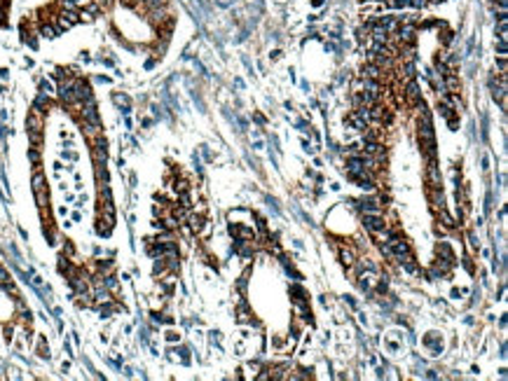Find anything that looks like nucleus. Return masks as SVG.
<instances>
[{
  "label": "nucleus",
  "instance_id": "393cba45",
  "mask_svg": "<svg viewBox=\"0 0 508 381\" xmlns=\"http://www.w3.org/2000/svg\"><path fill=\"white\" fill-rule=\"evenodd\" d=\"M96 178H99V182H108V169H105V164H96Z\"/></svg>",
  "mask_w": 508,
  "mask_h": 381
},
{
  "label": "nucleus",
  "instance_id": "4468645a",
  "mask_svg": "<svg viewBox=\"0 0 508 381\" xmlns=\"http://www.w3.org/2000/svg\"><path fill=\"white\" fill-rule=\"evenodd\" d=\"M50 94H40L38 99L33 101V110H38L40 115H45V112H50Z\"/></svg>",
  "mask_w": 508,
  "mask_h": 381
},
{
  "label": "nucleus",
  "instance_id": "dca6fc26",
  "mask_svg": "<svg viewBox=\"0 0 508 381\" xmlns=\"http://www.w3.org/2000/svg\"><path fill=\"white\" fill-rule=\"evenodd\" d=\"M31 185H33V192H42V189H47V182H45V176L40 173V169H33Z\"/></svg>",
  "mask_w": 508,
  "mask_h": 381
},
{
  "label": "nucleus",
  "instance_id": "473e14b6",
  "mask_svg": "<svg viewBox=\"0 0 508 381\" xmlns=\"http://www.w3.org/2000/svg\"><path fill=\"white\" fill-rule=\"evenodd\" d=\"M96 267H99V271H108L113 267V262L111 260H99L96 262Z\"/></svg>",
  "mask_w": 508,
  "mask_h": 381
},
{
  "label": "nucleus",
  "instance_id": "39448f33",
  "mask_svg": "<svg viewBox=\"0 0 508 381\" xmlns=\"http://www.w3.org/2000/svg\"><path fill=\"white\" fill-rule=\"evenodd\" d=\"M403 101L408 105H414V103H419L422 101V91H419V84H417V80H408L405 82V89H403Z\"/></svg>",
  "mask_w": 508,
  "mask_h": 381
},
{
  "label": "nucleus",
  "instance_id": "a878e982",
  "mask_svg": "<svg viewBox=\"0 0 508 381\" xmlns=\"http://www.w3.org/2000/svg\"><path fill=\"white\" fill-rule=\"evenodd\" d=\"M59 271H61V274H71V271H73L68 257H59Z\"/></svg>",
  "mask_w": 508,
  "mask_h": 381
},
{
  "label": "nucleus",
  "instance_id": "5701e85b",
  "mask_svg": "<svg viewBox=\"0 0 508 381\" xmlns=\"http://www.w3.org/2000/svg\"><path fill=\"white\" fill-rule=\"evenodd\" d=\"M28 159H31L33 169H38V166H40V150L35 148V145H33V148H31V150H28Z\"/></svg>",
  "mask_w": 508,
  "mask_h": 381
},
{
  "label": "nucleus",
  "instance_id": "aec40b11",
  "mask_svg": "<svg viewBox=\"0 0 508 381\" xmlns=\"http://www.w3.org/2000/svg\"><path fill=\"white\" fill-rule=\"evenodd\" d=\"M35 201H38V208L50 206V194H47V189H42V192H35Z\"/></svg>",
  "mask_w": 508,
  "mask_h": 381
},
{
  "label": "nucleus",
  "instance_id": "2eb2a0df",
  "mask_svg": "<svg viewBox=\"0 0 508 381\" xmlns=\"http://www.w3.org/2000/svg\"><path fill=\"white\" fill-rule=\"evenodd\" d=\"M438 255H440L443 260H448V262H457V257H454V253H452V248H450V243L448 241H440L438 243Z\"/></svg>",
  "mask_w": 508,
  "mask_h": 381
},
{
  "label": "nucleus",
  "instance_id": "7ed1b4c3",
  "mask_svg": "<svg viewBox=\"0 0 508 381\" xmlns=\"http://www.w3.org/2000/svg\"><path fill=\"white\" fill-rule=\"evenodd\" d=\"M389 75H391V70H384V68H380L377 63H363V68H361L359 73V78H370V80H387Z\"/></svg>",
  "mask_w": 508,
  "mask_h": 381
},
{
  "label": "nucleus",
  "instance_id": "bb28decb",
  "mask_svg": "<svg viewBox=\"0 0 508 381\" xmlns=\"http://www.w3.org/2000/svg\"><path fill=\"white\" fill-rule=\"evenodd\" d=\"M0 285H3V290H5L7 295H14V297H19V290H17V285H14V283H12V281L0 283Z\"/></svg>",
  "mask_w": 508,
  "mask_h": 381
},
{
  "label": "nucleus",
  "instance_id": "9b49d317",
  "mask_svg": "<svg viewBox=\"0 0 508 381\" xmlns=\"http://www.w3.org/2000/svg\"><path fill=\"white\" fill-rule=\"evenodd\" d=\"M429 199H431V208L433 210L445 208V194H443V187H436V189L429 187Z\"/></svg>",
  "mask_w": 508,
  "mask_h": 381
},
{
  "label": "nucleus",
  "instance_id": "f03ea898",
  "mask_svg": "<svg viewBox=\"0 0 508 381\" xmlns=\"http://www.w3.org/2000/svg\"><path fill=\"white\" fill-rule=\"evenodd\" d=\"M426 185L431 189L443 187V176H440V166H438V159H429L426 161Z\"/></svg>",
  "mask_w": 508,
  "mask_h": 381
},
{
  "label": "nucleus",
  "instance_id": "423d86ee",
  "mask_svg": "<svg viewBox=\"0 0 508 381\" xmlns=\"http://www.w3.org/2000/svg\"><path fill=\"white\" fill-rule=\"evenodd\" d=\"M73 96H75V101L78 103H82V101H87V99H92V87H89L84 80H80V78H75L73 80Z\"/></svg>",
  "mask_w": 508,
  "mask_h": 381
},
{
  "label": "nucleus",
  "instance_id": "1a4fd4ad",
  "mask_svg": "<svg viewBox=\"0 0 508 381\" xmlns=\"http://www.w3.org/2000/svg\"><path fill=\"white\" fill-rule=\"evenodd\" d=\"M359 208L363 210V213H382V204H380V199H375V197H363V199L359 201Z\"/></svg>",
  "mask_w": 508,
  "mask_h": 381
},
{
  "label": "nucleus",
  "instance_id": "37998d69",
  "mask_svg": "<svg viewBox=\"0 0 508 381\" xmlns=\"http://www.w3.org/2000/svg\"><path fill=\"white\" fill-rule=\"evenodd\" d=\"M443 0H426V5H440Z\"/></svg>",
  "mask_w": 508,
  "mask_h": 381
},
{
  "label": "nucleus",
  "instance_id": "f257e3e1",
  "mask_svg": "<svg viewBox=\"0 0 508 381\" xmlns=\"http://www.w3.org/2000/svg\"><path fill=\"white\" fill-rule=\"evenodd\" d=\"M363 227L370 234H380V232L387 229V218L382 216V213H365L363 216Z\"/></svg>",
  "mask_w": 508,
  "mask_h": 381
},
{
  "label": "nucleus",
  "instance_id": "e433bc0d",
  "mask_svg": "<svg viewBox=\"0 0 508 381\" xmlns=\"http://www.w3.org/2000/svg\"><path fill=\"white\" fill-rule=\"evenodd\" d=\"M63 253H66V255H73V253H75V248H73V243H63Z\"/></svg>",
  "mask_w": 508,
  "mask_h": 381
},
{
  "label": "nucleus",
  "instance_id": "58836bf2",
  "mask_svg": "<svg viewBox=\"0 0 508 381\" xmlns=\"http://www.w3.org/2000/svg\"><path fill=\"white\" fill-rule=\"evenodd\" d=\"M166 342H178V335L176 332H166Z\"/></svg>",
  "mask_w": 508,
  "mask_h": 381
},
{
  "label": "nucleus",
  "instance_id": "6e6552de",
  "mask_svg": "<svg viewBox=\"0 0 508 381\" xmlns=\"http://www.w3.org/2000/svg\"><path fill=\"white\" fill-rule=\"evenodd\" d=\"M42 127H45L42 115H40L38 110L28 112V117H26V131L28 133H42Z\"/></svg>",
  "mask_w": 508,
  "mask_h": 381
},
{
  "label": "nucleus",
  "instance_id": "6ab92c4d",
  "mask_svg": "<svg viewBox=\"0 0 508 381\" xmlns=\"http://www.w3.org/2000/svg\"><path fill=\"white\" fill-rule=\"evenodd\" d=\"M35 351H38L40 358H50V348H47V342L45 337H38V344H35Z\"/></svg>",
  "mask_w": 508,
  "mask_h": 381
},
{
  "label": "nucleus",
  "instance_id": "20e7f679",
  "mask_svg": "<svg viewBox=\"0 0 508 381\" xmlns=\"http://www.w3.org/2000/svg\"><path fill=\"white\" fill-rule=\"evenodd\" d=\"M391 248H393V257H396V262H405L412 257V248H410V243L405 241L403 236L396 239V241L391 243Z\"/></svg>",
  "mask_w": 508,
  "mask_h": 381
},
{
  "label": "nucleus",
  "instance_id": "ddd939ff",
  "mask_svg": "<svg viewBox=\"0 0 508 381\" xmlns=\"http://www.w3.org/2000/svg\"><path fill=\"white\" fill-rule=\"evenodd\" d=\"M80 122H82V131L89 140L101 136V124H96V122H84V120H80Z\"/></svg>",
  "mask_w": 508,
  "mask_h": 381
},
{
  "label": "nucleus",
  "instance_id": "4be33fe9",
  "mask_svg": "<svg viewBox=\"0 0 508 381\" xmlns=\"http://www.w3.org/2000/svg\"><path fill=\"white\" fill-rule=\"evenodd\" d=\"M101 281H103V285L108 288L111 293H113V290H117V278L113 276V274H105V276H101Z\"/></svg>",
  "mask_w": 508,
  "mask_h": 381
},
{
  "label": "nucleus",
  "instance_id": "412c9836",
  "mask_svg": "<svg viewBox=\"0 0 508 381\" xmlns=\"http://www.w3.org/2000/svg\"><path fill=\"white\" fill-rule=\"evenodd\" d=\"M178 206H183V208H190V206H192L190 189H188V192H178Z\"/></svg>",
  "mask_w": 508,
  "mask_h": 381
},
{
  "label": "nucleus",
  "instance_id": "a211bd4d",
  "mask_svg": "<svg viewBox=\"0 0 508 381\" xmlns=\"http://www.w3.org/2000/svg\"><path fill=\"white\" fill-rule=\"evenodd\" d=\"M436 213H438V218H440V222H443V227H445V229H454V227H457V220H454V218L450 216L445 208L436 210Z\"/></svg>",
  "mask_w": 508,
  "mask_h": 381
},
{
  "label": "nucleus",
  "instance_id": "4c0bfd02",
  "mask_svg": "<svg viewBox=\"0 0 508 381\" xmlns=\"http://www.w3.org/2000/svg\"><path fill=\"white\" fill-rule=\"evenodd\" d=\"M258 229H260V232H262V234L267 232V222L262 220V218H258Z\"/></svg>",
  "mask_w": 508,
  "mask_h": 381
},
{
  "label": "nucleus",
  "instance_id": "9d476101",
  "mask_svg": "<svg viewBox=\"0 0 508 381\" xmlns=\"http://www.w3.org/2000/svg\"><path fill=\"white\" fill-rule=\"evenodd\" d=\"M113 225H115V216H105V213H99V222H96V229H99V234H103V236H108L113 229Z\"/></svg>",
  "mask_w": 508,
  "mask_h": 381
},
{
  "label": "nucleus",
  "instance_id": "ea45409f",
  "mask_svg": "<svg viewBox=\"0 0 508 381\" xmlns=\"http://www.w3.org/2000/svg\"><path fill=\"white\" fill-rule=\"evenodd\" d=\"M469 246H471V248H478V241H475L473 234H469Z\"/></svg>",
  "mask_w": 508,
  "mask_h": 381
},
{
  "label": "nucleus",
  "instance_id": "c9c22d12",
  "mask_svg": "<svg viewBox=\"0 0 508 381\" xmlns=\"http://www.w3.org/2000/svg\"><path fill=\"white\" fill-rule=\"evenodd\" d=\"M410 7H414V10H422V7H426V0H410Z\"/></svg>",
  "mask_w": 508,
  "mask_h": 381
},
{
  "label": "nucleus",
  "instance_id": "f704fd0d",
  "mask_svg": "<svg viewBox=\"0 0 508 381\" xmlns=\"http://www.w3.org/2000/svg\"><path fill=\"white\" fill-rule=\"evenodd\" d=\"M113 101H115L117 105H127L129 103V99H127V96H122V94H115V96H113Z\"/></svg>",
  "mask_w": 508,
  "mask_h": 381
},
{
  "label": "nucleus",
  "instance_id": "b1692460",
  "mask_svg": "<svg viewBox=\"0 0 508 381\" xmlns=\"http://www.w3.org/2000/svg\"><path fill=\"white\" fill-rule=\"evenodd\" d=\"M171 185H173V192H188V189H190V182L188 180H185V178H183V180H176V182H171Z\"/></svg>",
  "mask_w": 508,
  "mask_h": 381
},
{
  "label": "nucleus",
  "instance_id": "72a5a7b5",
  "mask_svg": "<svg viewBox=\"0 0 508 381\" xmlns=\"http://www.w3.org/2000/svg\"><path fill=\"white\" fill-rule=\"evenodd\" d=\"M497 52H499V56H506V40H499L497 42Z\"/></svg>",
  "mask_w": 508,
  "mask_h": 381
},
{
  "label": "nucleus",
  "instance_id": "a19ab883",
  "mask_svg": "<svg viewBox=\"0 0 508 381\" xmlns=\"http://www.w3.org/2000/svg\"><path fill=\"white\" fill-rule=\"evenodd\" d=\"M5 339H7V342H12V327L10 325L5 327Z\"/></svg>",
  "mask_w": 508,
  "mask_h": 381
},
{
  "label": "nucleus",
  "instance_id": "79ce46f5",
  "mask_svg": "<svg viewBox=\"0 0 508 381\" xmlns=\"http://www.w3.org/2000/svg\"><path fill=\"white\" fill-rule=\"evenodd\" d=\"M464 265H466V269H469V271H473V262H471L469 257H466V260H464Z\"/></svg>",
  "mask_w": 508,
  "mask_h": 381
},
{
  "label": "nucleus",
  "instance_id": "2f4dec72",
  "mask_svg": "<svg viewBox=\"0 0 508 381\" xmlns=\"http://www.w3.org/2000/svg\"><path fill=\"white\" fill-rule=\"evenodd\" d=\"M94 3H96V5H99L101 7V10H111V7H113V3H115V0H94Z\"/></svg>",
  "mask_w": 508,
  "mask_h": 381
},
{
  "label": "nucleus",
  "instance_id": "c756f323",
  "mask_svg": "<svg viewBox=\"0 0 508 381\" xmlns=\"http://www.w3.org/2000/svg\"><path fill=\"white\" fill-rule=\"evenodd\" d=\"M291 295H293L295 302H304V290H302V288L293 285V288H291Z\"/></svg>",
  "mask_w": 508,
  "mask_h": 381
},
{
  "label": "nucleus",
  "instance_id": "f8f14e48",
  "mask_svg": "<svg viewBox=\"0 0 508 381\" xmlns=\"http://www.w3.org/2000/svg\"><path fill=\"white\" fill-rule=\"evenodd\" d=\"M344 122H347V124H349V127H351V129H356V131H365V129H368V122H365V120H361V117L359 115H356V112H349V115H347V120H344Z\"/></svg>",
  "mask_w": 508,
  "mask_h": 381
},
{
  "label": "nucleus",
  "instance_id": "c85d7f7f",
  "mask_svg": "<svg viewBox=\"0 0 508 381\" xmlns=\"http://www.w3.org/2000/svg\"><path fill=\"white\" fill-rule=\"evenodd\" d=\"M443 28H445V26H443ZM452 40H454V33L445 28V31H443V38H440V44H443V47H448V44L452 42Z\"/></svg>",
  "mask_w": 508,
  "mask_h": 381
},
{
  "label": "nucleus",
  "instance_id": "7c9ffc66",
  "mask_svg": "<svg viewBox=\"0 0 508 381\" xmlns=\"http://www.w3.org/2000/svg\"><path fill=\"white\" fill-rule=\"evenodd\" d=\"M497 70H499V75H506V56H499Z\"/></svg>",
  "mask_w": 508,
  "mask_h": 381
},
{
  "label": "nucleus",
  "instance_id": "0eeeda50",
  "mask_svg": "<svg viewBox=\"0 0 508 381\" xmlns=\"http://www.w3.org/2000/svg\"><path fill=\"white\" fill-rule=\"evenodd\" d=\"M188 229L190 232H194V234H199V232H204L206 229V213H188Z\"/></svg>",
  "mask_w": 508,
  "mask_h": 381
},
{
  "label": "nucleus",
  "instance_id": "f3484780",
  "mask_svg": "<svg viewBox=\"0 0 508 381\" xmlns=\"http://www.w3.org/2000/svg\"><path fill=\"white\" fill-rule=\"evenodd\" d=\"M340 262H342L344 267H349V269H351V265L356 262V253H354L349 246H347V248H340Z\"/></svg>",
  "mask_w": 508,
  "mask_h": 381
},
{
  "label": "nucleus",
  "instance_id": "cd10ccee",
  "mask_svg": "<svg viewBox=\"0 0 508 381\" xmlns=\"http://www.w3.org/2000/svg\"><path fill=\"white\" fill-rule=\"evenodd\" d=\"M380 253L384 255V257H393V248H391V243L382 241V243H380Z\"/></svg>",
  "mask_w": 508,
  "mask_h": 381
}]
</instances>
